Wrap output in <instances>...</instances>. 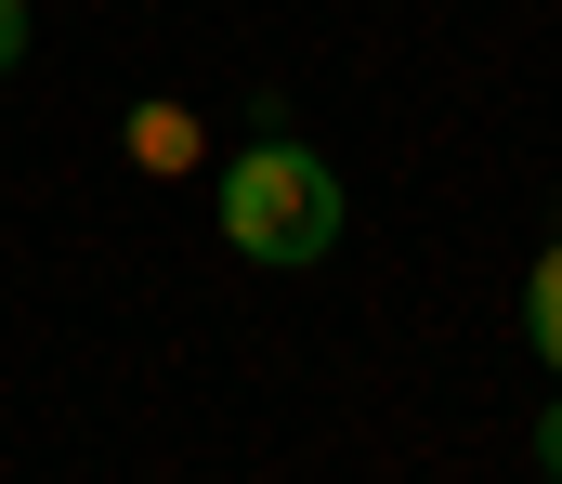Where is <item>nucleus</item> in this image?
I'll return each mask as SVG.
<instances>
[{"label":"nucleus","instance_id":"nucleus-4","mask_svg":"<svg viewBox=\"0 0 562 484\" xmlns=\"http://www.w3.org/2000/svg\"><path fill=\"white\" fill-rule=\"evenodd\" d=\"M26 66V0H0V79Z\"/></svg>","mask_w":562,"mask_h":484},{"label":"nucleus","instance_id":"nucleus-2","mask_svg":"<svg viewBox=\"0 0 562 484\" xmlns=\"http://www.w3.org/2000/svg\"><path fill=\"white\" fill-rule=\"evenodd\" d=\"M119 145H132V170H196V119H183V105H132Z\"/></svg>","mask_w":562,"mask_h":484},{"label":"nucleus","instance_id":"nucleus-3","mask_svg":"<svg viewBox=\"0 0 562 484\" xmlns=\"http://www.w3.org/2000/svg\"><path fill=\"white\" fill-rule=\"evenodd\" d=\"M524 340L550 353V380H562V236L537 249V275H524Z\"/></svg>","mask_w":562,"mask_h":484},{"label":"nucleus","instance_id":"nucleus-1","mask_svg":"<svg viewBox=\"0 0 562 484\" xmlns=\"http://www.w3.org/2000/svg\"><path fill=\"white\" fill-rule=\"evenodd\" d=\"M340 223H353V196H340V170L314 158V145H249V158L223 170V236H236L249 262H276V275L327 262Z\"/></svg>","mask_w":562,"mask_h":484},{"label":"nucleus","instance_id":"nucleus-5","mask_svg":"<svg viewBox=\"0 0 562 484\" xmlns=\"http://www.w3.org/2000/svg\"><path fill=\"white\" fill-rule=\"evenodd\" d=\"M537 459H550V484H562V393H550V419H537Z\"/></svg>","mask_w":562,"mask_h":484}]
</instances>
